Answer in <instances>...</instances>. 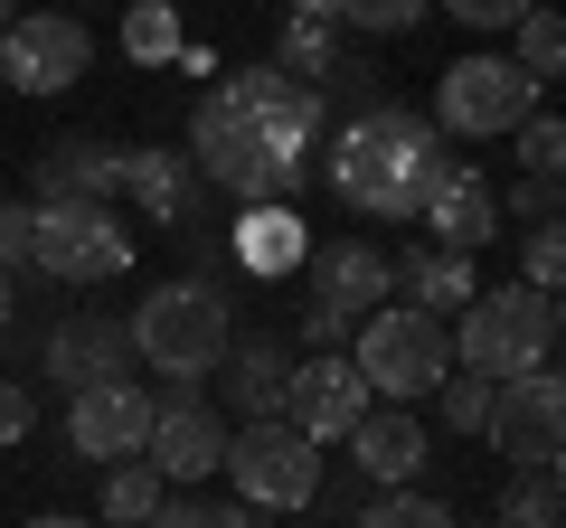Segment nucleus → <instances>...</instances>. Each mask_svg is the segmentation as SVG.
Returning <instances> with one entry per match:
<instances>
[{
    "label": "nucleus",
    "instance_id": "nucleus-1",
    "mask_svg": "<svg viewBox=\"0 0 566 528\" xmlns=\"http://www.w3.org/2000/svg\"><path fill=\"white\" fill-rule=\"evenodd\" d=\"M453 151L444 133L406 104H368V114L340 123V142H331V189H340L359 218H424V199L444 189Z\"/></svg>",
    "mask_w": 566,
    "mask_h": 528
},
{
    "label": "nucleus",
    "instance_id": "nucleus-2",
    "mask_svg": "<svg viewBox=\"0 0 566 528\" xmlns=\"http://www.w3.org/2000/svg\"><path fill=\"white\" fill-rule=\"evenodd\" d=\"M189 170L218 189H237L245 208H293L312 180V151H264V114H255V85L245 66L227 85H208L199 114H189Z\"/></svg>",
    "mask_w": 566,
    "mask_h": 528
},
{
    "label": "nucleus",
    "instance_id": "nucleus-3",
    "mask_svg": "<svg viewBox=\"0 0 566 528\" xmlns=\"http://www.w3.org/2000/svg\"><path fill=\"white\" fill-rule=\"evenodd\" d=\"M123 330H133V359L151 368V378H170V387L218 378L227 349H237L218 284H151V293L133 303V321H123Z\"/></svg>",
    "mask_w": 566,
    "mask_h": 528
},
{
    "label": "nucleus",
    "instance_id": "nucleus-4",
    "mask_svg": "<svg viewBox=\"0 0 566 528\" xmlns=\"http://www.w3.org/2000/svg\"><path fill=\"white\" fill-rule=\"evenodd\" d=\"M547 349H557V293H538V284L472 293L463 330H453V368H463V378H491V387L547 368Z\"/></svg>",
    "mask_w": 566,
    "mask_h": 528
},
{
    "label": "nucleus",
    "instance_id": "nucleus-5",
    "mask_svg": "<svg viewBox=\"0 0 566 528\" xmlns=\"http://www.w3.org/2000/svg\"><path fill=\"white\" fill-rule=\"evenodd\" d=\"M349 368L368 378L378 406H416V397H434L453 378V330L434 311H416V303H378L349 330Z\"/></svg>",
    "mask_w": 566,
    "mask_h": 528
},
{
    "label": "nucleus",
    "instance_id": "nucleus-6",
    "mask_svg": "<svg viewBox=\"0 0 566 528\" xmlns=\"http://www.w3.org/2000/svg\"><path fill=\"white\" fill-rule=\"evenodd\" d=\"M378 303H397V264L368 236H340V245H322V255H303V330H312V349L349 340Z\"/></svg>",
    "mask_w": 566,
    "mask_h": 528
},
{
    "label": "nucleus",
    "instance_id": "nucleus-7",
    "mask_svg": "<svg viewBox=\"0 0 566 528\" xmlns=\"http://www.w3.org/2000/svg\"><path fill=\"white\" fill-rule=\"evenodd\" d=\"M538 114V76H520L510 57H453L444 76H434V133H453V142H491V133H520V123Z\"/></svg>",
    "mask_w": 566,
    "mask_h": 528
},
{
    "label": "nucleus",
    "instance_id": "nucleus-8",
    "mask_svg": "<svg viewBox=\"0 0 566 528\" xmlns=\"http://www.w3.org/2000/svg\"><path fill=\"white\" fill-rule=\"evenodd\" d=\"M39 208V236H29V264L57 274V284H114L133 264V226H114V208L95 199H29Z\"/></svg>",
    "mask_w": 566,
    "mask_h": 528
},
{
    "label": "nucleus",
    "instance_id": "nucleus-9",
    "mask_svg": "<svg viewBox=\"0 0 566 528\" xmlns=\"http://www.w3.org/2000/svg\"><path fill=\"white\" fill-rule=\"evenodd\" d=\"M227 482H237L245 509H312V490H322V444L312 434H293L283 415H264V425L227 434Z\"/></svg>",
    "mask_w": 566,
    "mask_h": 528
},
{
    "label": "nucleus",
    "instance_id": "nucleus-10",
    "mask_svg": "<svg viewBox=\"0 0 566 528\" xmlns=\"http://www.w3.org/2000/svg\"><path fill=\"white\" fill-rule=\"evenodd\" d=\"M85 66H95V39L66 10H20V20L0 29V85L10 95H66Z\"/></svg>",
    "mask_w": 566,
    "mask_h": 528
},
{
    "label": "nucleus",
    "instance_id": "nucleus-11",
    "mask_svg": "<svg viewBox=\"0 0 566 528\" xmlns=\"http://www.w3.org/2000/svg\"><path fill=\"white\" fill-rule=\"evenodd\" d=\"M491 444L520 472H547L566 453V378L557 368H528V378L491 387Z\"/></svg>",
    "mask_w": 566,
    "mask_h": 528
},
{
    "label": "nucleus",
    "instance_id": "nucleus-12",
    "mask_svg": "<svg viewBox=\"0 0 566 528\" xmlns=\"http://www.w3.org/2000/svg\"><path fill=\"white\" fill-rule=\"evenodd\" d=\"M151 415H161V397H151V387L95 378V387H76V406H66V444H76L85 463H142Z\"/></svg>",
    "mask_w": 566,
    "mask_h": 528
},
{
    "label": "nucleus",
    "instance_id": "nucleus-13",
    "mask_svg": "<svg viewBox=\"0 0 566 528\" xmlns=\"http://www.w3.org/2000/svg\"><path fill=\"white\" fill-rule=\"evenodd\" d=\"M368 406H378V397H368V378L340 359V349H312V359L293 368V387H283V425L312 434V444H349Z\"/></svg>",
    "mask_w": 566,
    "mask_h": 528
},
{
    "label": "nucleus",
    "instance_id": "nucleus-14",
    "mask_svg": "<svg viewBox=\"0 0 566 528\" xmlns=\"http://www.w3.org/2000/svg\"><path fill=\"white\" fill-rule=\"evenodd\" d=\"M142 463L161 472L170 490H180V482H208V472L227 463V425L199 406V397H170V406L151 415V444H142Z\"/></svg>",
    "mask_w": 566,
    "mask_h": 528
},
{
    "label": "nucleus",
    "instance_id": "nucleus-15",
    "mask_svg": "<svg viewBox=\"0 0 566 528\" xmlns=\"http://www.w3.org/2000/svg\"><path fill=\"white\" fill-rule=\"evenodd\" d=\"M349 444H359V472H368L378 490H416V472L434 463V444H424L416 406H368Z\"/></svg>",
    "mask_w": 566,
    "mask_h": 528
},
{
    "label": "nucleus",
    "instance_id": "nucleus-16",
    "mask_svg": "<svg viewBox=\"0 0 566 528\" xmlns=\"http://www.w3.org/2000/svg\"><path fill=\"white\" fill-rule=\"evenodd\" d=\"M424 226H434V245H444V255H482V245L501 236V199H491L482 170L453 161V170H444V189L424 199Z\"/></svg>",
    "mask_w": 566,
    "mask_h": 528
},
{
    "label": "nucleus",
    "instance_id": "nucleus-17",
    "mask_svg": "<svg viewBox=\"0 0 566 528\" xmlns=\"http://www.w3.org/2000/svg\"><path fill=\"white\" fill-rule=\"evenodd\" d=\"M123 349H133V330H114V321H66L57 340H48V368H57L66 387H95V378H123Z\"/></svg>",
    "mask_w": 566,
    "mask_h": 528
},
{
    "label": "nucleus",
    "instance_id": "nucleus-18",
    "mask_svg": "<svg viewBox=\"0 0 566 528\" xmlns=\"http://www.w3.org/2000/svg\"><path fill=\"white\" fill-rule=\"evenodd\" d=\"M123 189V151H95V142H57L39 161V199H114Z\"/></svg>",
    "mask_w": 566,
    "mask_h": 528
},
{
    "label": "nucleus",
    "instance_id": "nucleus-19",
    "mask_svg": "<svg viewBox=\"0 0 566 528\" xmlns=\"http://www.w3.org/2000/svg\"><path fill=\"white\" fill-rule=\"evenodd\" d=\"M397 284H406V303L416 311H434V321H444V311H472V255H444V245H424V255H406L397 264Z\"/></svg>",
    "mask_w": 566,
    "mask_h": 528
},
{
    "label": "nucleus",
    "instance_id": "nucleus-20",
    "mask_svg": "<svg viewBox=\"0 0 566 528\" xmlns=\"http://www.w3.org/2000/svg\"><path fill=\"white\" fill-rule=\"evenodd\" d=\"M283 387H293V359H283L274 340H245V349H227V397L245 406V425L283 415Z\"/></svg>",
    "mask_w": 566,
    "mask_h": 528
},
{
    "label": "nucleus",
    "instance_id": "nucleus-21",
    "mask_svg": "<svg viewBox=\"0 0 566 528\" xmlns=\"http://www.w3.org/2000/svg\"><path fill=\"white\" fill-rule=\"evenodd\" d=\"M189 180H199V170H189L180 151H123V199H133L142 218H180Z\"/></svg>",
    "mask_w": 566,
    "mask_h": 528
},
{
    "label": "nucleus",
    "instance_id": "nucleus-22",
    "mask_svg": "<svg viewBox=\"0 0 566 528\" xmlns=\"http://www.w3.org/2000/svg\"><path fill=\"white\" fill-rule=\"evenodd\" d=\"M237 255L255 264V274H293V264L312 255V245H303V218H293V208H245V226H237Z\"/></svg>",
    "mask_w": 566,
    "mask_h": 528
},
{
    "label": "nucleus",
    "instance_id": "nucleus-23",
    "mask_svg": "<svg viewBox=\"0 0 566 528\" xmlns=\"http://www.w3.org/2000/svg\"><path fill=\"white\" fill-rule=\"evenodd\" d=\"M170 500V482L151 463H114V482H104V528H151Z\"/></svg>",
    "mask_w": 566,
    "mask_h": 528
},
{
    "label": "nucleus",
    "instance_id": "nucleus-24",
    "mask_svg": "<svg viewBox=\"0 0 566 528\" xmlns=\"http://www.w3.org/2000/svg\"><path fill=\"white\" fill-rule=\"evenodd\" d=\"M283 76H293V85H312V95H322V85L331 76H340V47H331V29L322 20H293V29H283Z\"/></svg>",
    "mask_w": 566,
    "mask_h": 528
},
{
    "label": "nucleus",
    "instance_id": "nucleus-25",
    "mask_svg": "<svg viewBox=\"0 0 566 528\" xmlns=\"http://www.w3.org/2000/svg\"><path fill=\"white\" fill-rule=\"evenodd\" d=\"M510 66H520V76H566V20L557 10H528V20L510 29Z\"/></svg>",
    "mask_w": 566,
    "mask_h": 528
},
{
    "label": "nucleus",
    "instance_id": "nucleus-26",
    "mask_svg": "<svg viewBox=\"0 0 566 528\" xmlns=\"http://www.w3.org/2000/svg\"><path fill=\"white\" fill-rule=\"evenodd\" d=\"M123 47H133L142 66H170V57H180V10H170V0H133V20H123Z\"/></svg>",
    "mask_w": 566,
    "mask_h": 528
},
{
    "label": "nucleus",
    "instance_id": "nucleus-27",
    "mask_svg": "<svg viewBox=\"0 0 566 528\" xmlns=\"http://www.w3.org/2000/svg\"><path fill=\"white\" fill-rule=\"evenodd\" d=\"M491 528H566V500L547 490V472H520L501 490V509H491Z\"/></svg>",
    "mask_w": 566,
    "mask_h": 528
},
{
    "label": "nucleus",
    "instance_id": "nucleus-28",
    "mask_svg": "<svg viewBox=\"0 0 566 528\" xmlns=\"http://www.w3.org/2000/svg\"><path fill=\"white\" fill-rule=\"evenodd\" d=\"M359 528H463V519H453L434 490H378V500L359 509Z\"/></svg>",
    "mask_w": 566,
    "mask_h": 528
},
{
    "label": "nucleus",
    "instance_id": "nucleus-29",
    "mask_svg": "<svg viewBox=\"0 0 566 528\" xmlns=\"http://www.w3.org/2000/svg\"><path fill=\"white\" fill-rule=\"evenodd\" d=\"M520 284L566 293V218H538V226L520 236Z\"/></svg>",
    "mask_w": 566,
    "mask_h": 528
},
{
    "label": "nucleus",
    "instance_id": "nucleus-30",
    "mask_svg": "<svg viewBox=\"0 0 566 528\" xmlns=\"http://www.w3.org/2000/svg\"><path fill=\"white\" fill-rule=\"evenodd\" d=\"M520 161H528V180H566V114H528L520 133Z\"/></svg>",
    "mask_w": 566,
    "mask_h": 528
},
{
    "label": "nucleus",
    "instance_id": "nucleus-31",
    "mask_svg": "<svg viewBox=\"0 0 566 528\" xmlns=\"http://www.w3.org/2000/svg\"><path fill=\"white\" fill-rule=\"evenodd\" d=\"M434 406H444L453 434H491V378H463V368H453V378L434 387Z\"/></svg>",
    "mask_w": 566,
    "mask_h": 528
},
{
    "label": "nucleus",
    "instance_id": "nucleus-32",
    "mask_svg": "<svg viewBox=\"0 0 566 528\" xmlns=\"http://www.w3.org/2000/svg\"><path fill=\"white\" fill-rule=\"evenodd\" d=\"M424 10H434V0H349L340 20L359 29V39H406V29H416Z\"/></svg>",
    "mask_w": 566,
    "mask_h": 528
},
{
    "label": "nucleus",
    "instance_id": "nucleus-33",
    "mask_svg": "<svg viewBox=\"0 0 566 528\" xmlns=\"http://www.w3.org/2000/svg\"><path fill=\"white\" fill-rule=\"evenodd\" d=\"M151 528H255V519H245V500H180V490H170Z\"/></svg>",
    "mask_w": 566,
    "mask_h": 528
},
{
    "label": "nucleus",
    "instance_id": "nucleus-34",
    "mask_svg": "<svg viewBox=\"0 0 566 528\" xmlns=\"http://www.w3.org/2000/svg\"><path fill=\"white\" fill-rule=\"evenodd\" d=\"M29 236H39V208L0 199V274H20V264H29Z\"/></svg>",
    "mask_w": 566,
    "mask_h": 528
},
{
    "label": "nucleus",
    "instance_id": "nucleus-35",
    "mask_svg": "<svg viewBox=\"0 0 566 528\" xmlns=\"http://www.w3.org/2000/svg\"><path fill=\"white\" fill-rule=\"evenodd\" d=\"M434 10H453L463 29H520L528 10H538V0H434Z\"/></svg>",
    "mask_w": 566,
    "mask_h": 528
},
{
    "label": "nucleus",
    "instance_id": "nucleus-36",
    "mask_svg": "<svg viewBox=\"0 0 566 528\" xmlns=\"http://www.w3.org/2000/svg\"><path fill=\"white\" fill-rule=\"evenodd\" d=\"M29 415H39V406H29V387H20V378H0V453L29 444Z\"/></svg>",
    "mask_w": 566,
    "mask_h": 528
},
{
    "label": "nucleus",
    "instance_id": "nucleus-37",
    "mask_svg": "<svg viewBox=\"0 0 566 528\" xmlns=\"http://www.w3.org/2000/svg\"><path fill=\"white\" fill-rule=\"evenodd\" d=\"M340 10L349 0H293V20H322V29H340Z\"/></svg>",
    "mask_w": 566,
    "mask_h": 528
},
{
    "label": "nucleus",
    "instance_id": "nucleus-38",
    "mask_svg": "<svg viewBox=\"0 0 566 528\" xmlns=\"http://www.w3.org/2000/svg\"><path fill=\"white\" fill-rule=\"evenodd\" d=\"M29 528H104V519H76V509H48V519H29Z\"/></svg>",
    "mask_w": 566,
    "mask_h": 528
},
{
    "label": "nucleus",
    "instance_id": "nucleus-39",
    "mask_svg": "<svg viewBox=\"0 0 566 528\" xmlns=\"http://www.w3.org/2000/svg\"><path fill=\"white\" fill-rule=\"evenodd\" d=\"M547 490H557V500H566V453H557V463H547Z\"/></svg>",
    "mask_w": 566,
    "mask_h": 528
},
{
    "label": "nucleus",
    "instance_id": "nucleus-40",
    "mask_svg": "<svg viewBox=\"0 0 566 528\" xmlns=\"http://www.w3.org/2000/svg\"><path fill=\"white\" fill-rule=\"evenodd\" d=\"M10 303H20V293H10V274H0V330H10Z\"/></svg>",
    "mask_w": 566,
    "mask_h": 528
},
{
    "label": "nucleus",
    "instance_id": "nucleus-41",
    "mask_svg": "<svg viewBox=\"0 0 566 528\" xmlns=\"http://www.w3.org/2000/svg\"><path fill=\"white\" fill-rule=\"evenodd\" d=\"M557 349H566V293H557Z\"/></svg>",
    "mask_w": 566,
    "mask_h": 528
},
{
    "label": "nucleus",
    "instance_id": "nucleus-42",
    "mask_svg": "<svg viewBox=\"0 0 566 528\" xmlns=\"http://www.w3.org/2000/svg\"><path fill=\"white\" fill-rule=\"evenodd\" d=\"M10 20H20V10H10V0H0V29H10Z\"/></svg>",
    "mask_w": 566,
    "mask_h": 528
},
{
    "label": "nucleus",
    "instance_id": "nucleus-43",
    "mask_svg": "<svg viewBox=\"0 0 566 528\" xmlns=\"http://www.w3.org/2000/svg\"><path fill=\"white\" fill-rule=\"evenodd\" d=\"M557 218H566V180H557Z\"/></svg>",
    "mask_w": 566,
    "mask_h": 528
}]
</instances>
